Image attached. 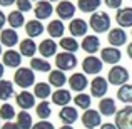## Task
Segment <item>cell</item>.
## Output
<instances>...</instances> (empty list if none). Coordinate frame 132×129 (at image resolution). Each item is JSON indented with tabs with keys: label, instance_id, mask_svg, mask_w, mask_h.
<instances>
[{
	"label": "cell",
	"instance_id": "60d3db41",
	"mask_svg": "<svg viewBox=\"0 0 132 129\" xmlns=\"http://www.w3.org/2000/svg\"><path fill=\"white\" fill-rule=\"evenodd\" d=\"M104 3L107 5V9H122V0H104Z\"/></svg>",
	"mask_w": 132,
	"mask_h": 129
},
{
	"label": "cell",
	"instance_id": "3957f363",
	"mask_svg": "<svg viewBox=\"0 0 132 129\" xmlns=\"http://www.w3.org/2000/svg\"><path fill=\"white\" fill-rule=\"evenodd\" d=\"M13 82L22 89H29L30 86H35V72L29 67H19L13 74Z\"/></svg>",
	"mask_w": 132,
	"mask_h": 129
},
{
	"label": "cell",
	"instance_id": "f5cc1de1",
	"mask_svg": "<svg viewBox=\"0 0 132 129\" xmlns=\"http://www.w3.org/2000/svg\"><path fill=\"white\" fill-rule=\"evenodd\" d=\"M130 34H132V30H130Z\"/></svg>",
	"mask_w": 132,
	"mask_h": 129
},
{
	"label": "cell",
	"instance_id": "8992f818",
	"mask_svg": "<svg viewBox=\"0 0 132 129\" xmlns=\"http://www.w3.org/2000/svg\"><path fill=\"white\" fill-rule=\"evenodd\" d=\"M117 129H132V106H124L116 114V123Z\"/></svg>",
	"mask_w": 132,
	"mask_h": 129
},
{
	"label": "cell",
	"instance_id": "52a82bcc",
	"mask_svg": "<svg viewBox=\"0 0 132 129\" xmlns=\"http://www.w3.org/2000/svg\"><path fill=\"white\" fill-rule=\"evenodd\" d=\"M107 90H109V82H107L105 77L97 75V77L92 79V82H90V96L92 97L102 99V97H105Z\"/></svg>",
	"mask_w": 132,
	"mask_h": 129
},
{
	"label": "cell",
	"instance_id": "6da1fadb",
	"mask_svg": "<svg viewBox=\"0 0 132 129\" xmlns=\"http://www.w3.org/2000/svg\"><path fill=\"white\" fill-rule=\"evenodd\" d=\"M89 27L95 34H104L110 30V17L107 12H94L89 19Z\"/></svg>",
	"mask_w": 132,
	"mask_h": 129
},
{
	"label": "cell",
	"instance_id": "f35d334b",
	"mask_svg": "<svg viewBox=\"0 0 132 129\" xmlns=\"http://www.w3.org/2000/svg\"><path fill=\"white\" fill-rule=\"evenodd\" d=\"M15 5H17V10H20L22 13L34 10V9H32V0H17Z\"/></svg>",
	"mask_w": 132,
	"mask_h": 129
},
{
	"label": "cell",
	"instance_id": "9c48e42d",
	"mask_svg": "<svg viewBox=\"0 0 132 129\" xmlns=\"http://www.w3.org/2000/svg\"><path fill=\"white\" fill-rule=\"evenodd\" d=\"M75 5L70 2V0H60V2L57 3V9H55V13H57V17L60 20H72L75 19Z\"/></svg>",
	"mask_w": 132,
	"mask_h": 129
},
{
	"label": "cell",
	"instance_id": "f1b7e54d",
	"mask_svg": "<svg viewBox=\"0 0 132 129\" xmlns=\"http://www.w3.org/2000/svg\"><path fill=\"white\" fill-rule=\"evenodd\" d=\"M34 96L40 101H45L47 97H52V86L48 82H37L34 86Z\"/></svg>",
	"mask_w": 132,
	"mask_h": 129
},
{
	"label": "cell",
	"instance_id": "d4e9b609",
	"mask_svg": "<svg viewBox=\"0 0 132 129\" xmlns=\"http://www.w3.org/2000/svg\"><path fill=\"white\" fill-rule=\"evenodd\" d=\"M44 30H45L44 24L40 22V20H37V19H32V20H29V22L25 24V34H27V37H30V39L40 37L44 34Z\"/></svg>",
	"mask_w": 132,
	"mask_h": 129
},
{
	"label": "cell",
	"instance_id": "ac0fdd59",
	"mask_svg": "<svg viewBox=\"0 0 132 129\" xmlns=\"http://www.w3.org/2000/svg\"><path fill=\"white\" fill-rule=\"evenodd\" d=\"M19 50H20V54H22V57H30V59H34V57H35V52H39V45L35 44V40H34V39L27 37V39L20 40Z\"/></svg>",
	"mask_w": 132,
	"mask_h": 129
},
{
	"label": "cell",
	"instance_id": "30bf717a",
	"mask_svg": "<svg viewBox=\"0 0 132 129\" xmlns=\"http://www.w3.org/2000/svg\"><path fill=\"white\" fill-rule=\"evenodd\" d=\"M100 59H102V62H105V64L117 65L120 62V59H122V54H120V50L117 47L109 45V47L100 49Z\"/></svg>",
	"mask_w": 132,
	"mask_h": 129
},
{
	"label": "cell",
	"instance_id": "681fc988",
	"mask_svg": "<svg viewBox=\"0 0 132 129\" xmlns=\"http://www.w3.org/2000/svg\"><path fill=\"white\" fill-rule=\"evenodd\" d=\"M0 55H3V52H2V44H0Z\"/></svg>",
	"mask_w": 132,
	"mask_h": 129
},
{
	"label": "cell",
	"instance_id": "d6986e66",
	"mask_svg": "<svg viewBox=\"0 0 132 129\" xmlns=\"http://www.w3.org/2000/svg\"><path fill=\"white\" fill-rule=\"evenodd\" d=\"M80 47L89 55H95V52L100 50V39L97 35H85L80 42Z\"/></svg>",
	"mask_w": 132,
	"mask_h": 129
},
{
	"label": "cell",
	"instance_id": "4fadbf2b",
	"mask_svg": "<svg viewBox=\"0 0 132 129\" xmlns=\"http://www.w3.org/2000/svg\"><path fill=\"white\" fill-rule=\"evenodd\" d=\"M107 40L112 47L119 49L120 45H126L127 44V34L122 27H116V29H110L109 30V35H107Z\"/></svg>",
	"mask_w": 132,
	"mask_h": 129
},
{
	"label": "cell",
	"instance_id": "ba28073f",
	"mask_svg": "<svg viewBox=\"0 0 132 129\" xmlns=\"http://www.w3.org/2000/svg\"><path fill=\"white\" fill-rule=\"evenodd\" d=\"M82 124L85 129H95L102 126V114L97 109H87L82 114Z\"/></svg>",
	"mask_w": 132,
	"mask_h": 129
},
{
	"label": "cell",
	"instance_id": "8d00e7d4",
	"mask_svg": "<svg viewBox=\"0 0 132 129\" xmlns=\"http://www.w3.org/2000/svg\"><path fill=\"white\" fill-rule=\"evenodd\" d=\"M35 112H37V116L40 117V121H47L48 117H50V114H52L50 102H47V101H40V102L35 106Z\"/></svg>",
	"mask_w": 132,
	"mask_h": 129
},
{
	"label": "cell",
	"instance_id": "74e56055",
	"mask_svg": "<svg viewBox=\"0 0 132 129\" xmlns=\"http://www.w3.org/2000/svg\"><path fill=\"white\" fill-rule=\"evenodd\" d=\"M13 117H17V112L15 109H13L12 104H2L0 106V119H3L5 123H9V121H12Z\"/></svg>",
	"mask_w": 132,
	"mask_h": 129
},
{
	"label": "cell",
	"instance_id": "cb8c5ba5",
	"mask_svg": "<svg viewBox=\"0 0 132 129\" xmlns=\"http://www.w3.org/2000/svg\"><path fill=\"white\" fill-rule=\"evenodd\" d=\"M64 32H65V25H64V22H62L60 19H54V20H50L48 22V25H47V34L52 37V39H59V37H64Z\"/></svg>",
	"mask_w": 132,
	"mask_h": 129
},
{
	"label": "cell",
	"instance_id": "5b68a950",
	"mask_svg": "<svg viewBox=\"0 0 132 129\" xmlns=\"http://www.w3.org/2000/svg\"><path fill=\"white\" fill-rule=\"evenodd\" d=\"M104 67L102 59L95 57V55H87V57L82 60V69H84L85 75H99L100 71Z\"/></svg>",
	"mask_w": 132,
	"mask_h": 129
},
{
	"label": "cell",
	"instance_id": "bcb514c9",
	"mask_svg": "<svg viewBox=\"0 0 132 129\" xmlns=\"http://www.w3.org/2000/svg\"><path fill=\"white\" fill-rule=\"evenodd\" d=\"M127 55H129V59L132 60V42L127 44Z\"/></svg>",
	"mask_w": 132,
	"mask_h": 129
},
{
	"label": "cell",
	"instance_id": "4dcf8cb0",
	"mask_svg": "<svg viewBox=\"0 0 132 129\" xmlns=\"http://www.w3.org/2000/svg\"><path fill=\"white\" fill-rule=\"evenodd\" d=\"M59 45H60V49L64 52H70V54H75L79 50V47H80V44L77 42L75 37H62Z\"/></svg>",
	"mask_w": 132,
	"mask_h": 129
},
{
	"label": "cell",
	"instance_id": "603a6c76",
	"mask_svg": "<svg viewBox=\"0 0 132 129\" xmlns=\"http://www.w3.org/2000/svg\"><path fill=\"white\" fill-rule=\"evenodd\" d=\"M116 22L119 24V27H122V29L132 27V7H124V9L117 10Z\"/></svg>",
	"mask_w": 132,
	"mask_h": 129
},
{
	"label": "cell",
	"instance_id": "c3c4849f",
	"mask_svg": "<svg viewBox=\"0 0 132 129\" xmlns=\"http://www.w3.org/2000/svg\"><path fill=\"white\" fill-rule=\"evenodd\" d=\"M59 129H74L72 126H67V124H62V127H59Z\"/></svg>",
	"mask_w": 132,
	"mask_h": 129
},
{
	"label": "cell",
	"instance_id": "83f0119b",
	"mask_svg": "<svg viewBox=\"0 0 132 129\" xmlns=\"http://www.w3.org/2000/svg\"><path fill=\"white\" fill-rule=\"evenodd\" d=\"M7 24L10 25V29H20V27L25 25V17L20 10H12V12L7 15Z\"/></svg>",
	"mask_w": 132,
	"mask_h": 129
},
{
	"label": "cell",
	"instance_id": "db71d44e",
	"mask_svg": "<svg viewBox=\"0 0 132 129\" xmlns=\"http://www.w3.org/2000/svg\"><path fill=\"white\" fill-rule=\"evenodd\" d=\"M0 127H2V126H0Z\"/></svg>",
	"mask_w": 132,
	"mask_h": 129
},
{
	"label": "cell",
	"instance_id": "5bb4252c",
	"mask_svg": "<svg viewBox=\"0 0 132 129\" xmlns=\"http://www.w3.org/2000/svg\"><path fill=\"white\" fill-rule=\"evenodd\" d=\"M2 64L5 65V67L19 69L20 64H22V54H20L19 50H12V49H9V50H5L3 55H2Z\"/></svg>",
	"mask_w": 132,
	"mask_h": 129
},
{
	"label": "cell",
	"instance_id": "ffe728a7",
	"mask_svg": "<svg viewBox=\"0 0 132 129\" xmlns=\"http://www.w3.org/2000/svg\"><path fill=\"white\" fill-rule=\"evenodd\" d=\"M0 44L9 47V49H12V47H15L17 44H20L17 30L15 29H3L2 32H0Z\"/></svg>",
	"mask_w": 132,
	"mask_h": 129
},
{
	"label": "cell",
	"instance_id": "277c9868",
	"mask_svg": "<svg viewBox=\"0 0 132 129\" xmlns=\"http://www.w3.org/2000/svg\"><path fill=\"white\" fill-rule=\"evenodd\" d=\"M79 64L77 57H75V54H70V52H59L57 55H55V67L59 69V71H74L75 65Z\"/></svg>",
	"mask_w": 132,
	"mask_h": 129
},
{
	"label": "cell",
	"instance_id": "484cf974",
	"mask_svg": "<svg viewBox=\"0 0 132 129\" xmlns=\"http://www.w3.org/2000/svg\"><path fill=\"white\" fill-rule=\"evenodd\" d=\"M70 101H72V94H70V90H67V89H57L52 94V102H54L55 106L65 107V106H69Z\"/></svg>",
	"mask_w": 132,
	"mask_h": 129
},
{
	"label": "cell",
	"instance_id": "e0dca14e",
	"mask_svg": "<svg viewBox=\"0 0 132 129\" xmlns=\"http://www.w3.org/2000/svg\"><path fill=\"white\" fill-rule=\"evenodd\" d=\"M59 119H60L64 124H67V126H72V124L79 119L77 107H72V106L60 107V111H59Z\"/></svg>",
	"mask_w": 132,
	"mask_h": 129
},
{
	"label": "cell",
	"instance_id": "7402d4cb",
	"mask_svg": "<svg viewBox=\"0 0 132 129\" xmlns=\"http://www.w3.org/2000/svg\"><path fill=\"white\" fill-rule=\"evenodd\" d=\"M99 112L102 116L109 117V116H116L117 114V106H116V101L112 97H102L99 101Z\"/></svg>",
	"mask_w": 132,
	"mask_h": 129
},
{
	"label": "cell",
	"instance_id": "2e32d148",
	"mask_svg": "<svg viewBox=\"0 0 132 129\" xmlns=\"http://www.w3.org/2000/svg\"><path fill=\"white\" fill-rule=\"evenodd\" d=\"M89 30V24L84 19H72L69 24V32L72 37H85Z\"/></svg>",
	"mask_w": 132,
	"mask_h": 129
},
{
	"label": "cell",
	"instance_id": "44dd1931",
	"mask_svg": "<svg viewBox=\"0 0 132 129\" xmlns=\"http://www.w3.org/2000/svg\"><path fill=\"white\" fill-rule=\"evenodd\" d=\"M57 42L54 39H44L42 42L39 44V52L44 59H48V57H54L57 55Z\"/></svg>",
	"mask_w": 132,
	"mask_h": 129
},
{
	"label": "cell",
	"instance_id": "8fae6325",
	"mask_svg": "<svg viewBox=\"0 0 132 129\" xmlns=\"http://www.w3.org/2000/svg\"><path fill=\"white\" fill-rule=\"evenodd\" d=\"M35 99L37 97L34 96V92H29V90H20L19 94L15 96V102L19 104V107L22 111H29L32 107H35Z\"/></svg>",
	"mask_w": 132,
	"mask_h": 129
},
{
	"label": "cell",
	"instance_id": "1f68e13d",
	"mask_svg": "<svg viewBox=\"0 0 132 129\" xmlns=\"http://www.w3.org/2000/svg\"><path fill=\"white\" fill-rule=\"evenodd\" d=\"M15 124H17V127H19V129H32L35 123H34L32 116H30L27 111H20V112L17 114Z\"/></svg>",
	"mask_w": 132,
	"mask_h": 129
},
{
	"label": "cell",
	"instance_id": "7c38bea8",
	"mask_svg": "<svg viewBox=\"0 0 132 129\" xmlns=\"http://www.w3.org/2000/svg\"><path fill=\"white\" fill-rule=\"evenodd\" d=\"M89 84V79L85 77L84 72H74V74L69 77V87H70V90H77L79 94L82 92V90L87 89Z\"/></svg>",
	"mask_w": 132,
	"mask_h": 129
},
{
	"label": "cell",
	"instance_id": "f546056e",
	"mask_svg": "<svg viewBox=\"0 0 132 129\" xmlns=\"http://www.w3.org/2000/svg\"><path fill=\"white\" fill-rule=\"evenodd\" d=\"M30 69L34 72H50L52 71V64L47 59H40V57H34L30 59Z\"/></svg>",
	"mask_w": 132,
	"mask_h": 129
},
{
	"label": "cell",
	"instance_id": "f907efd6",
	"mask_svg": "<svg viewBox=\"0 0 132 129\" xmlns=\"http://www.w3.org/2000/svg\"><path fill=\"white\" fill-rule=\"evenodd\" d=\"M48 2H50V3H52V2H60V0H48Z\"/></svg>",
	"mask_w": 132,
	"mask_h": 129
},
{
	"label": "cell",
	"instance_id": "7dc6e473",
	"mask_svg": "<svg viewBox=\"0 0 132 129\" xmlns=\"http://www.w3.org/2000/svg\"><path fill=\"white\" fill-rule=\"evenodd\" d=\"M3 72H5V65H3V64H0V79L3 77Z\"/></svg>",
	"mask_w": 132,
	"mask_h": 129
},
{
	"label": "cell",
	"instance_id": "7bdbcfd3",
	"mask_svg": "<svg viewBox=\"0 0 132 129\" xmlns=\"http://www.w3.org/2000/svg\"><path fill=\"white\" fill-rule=\"evenodd\" d=\"M0 129H19V127H17V124H13L12 121H9V123H5Z\"/></svg>",
	"mask_w": 132,
	"mask_h": 129
},
{
	"label": "cell",
	"instance_id": "b9f144b4",
	"mask_svg": "<svg viewBox=\"0 0 132 129\" xmlns=\"http://www.w3.org/2000/svg\"><path fill=\"white\" fill-rule=\"evenodd\" d=\"M7 24V15L3 13V10H0V32L3 30V25Z\"/></svg>",
	"mask_w": 132,
	"mask_h": 129
},
{
	"label": "cell",
	"instance_id": "e575fe53",
	"mask_svg": "<svg viewBox=\"0 0 132 129\" xmlns=\"http://www.w3.org/2000/svg\"><path fill=\"white\" fill-rule=\"evenodd\" d=\"M74 104H75L77 109L87 111V109H90V104H92V96H90V94H85V92H80L74 97Z\"/></svg>",
	"mask_w": 132,
	"mask_h": 129
},
{
	"label": "cell",
	"instance_id": "7a4b0ae2",
	"mask_svg": "<svg viewBox=\"0 0 132 129\" xmlns=\"http://www.w3.org/2000/svg\"><path fill=\"white\" fill-rule=\"evenodd\" d=\"M129 71H127L124 65H112L109 71V74H107V82L112 86H126L129 84Z\"/></svg>",
	"mask_w": 132,
	"mask_h": 129
},
{
	"label": "cell",
	"instance_id": "f6af8a7d",
	"mask_svg": "<svg viewBox=\"0 0 132 129\" xmlns=\"http://www.w3.org/2000/svg\"><path fill=\"white\" fill-rule=\"evenodd\" d=\"M17 0H0V7H10L12 3H15Z\"/></svg>",
	"mask_w": 132,
	"mask_h": 129
},
{
	"label": "cell",
	"instance_id": "816d5d0a",
	"mask_svg": "<svg viewBox=\"0 0 132 129\" xmlns=\"http://www.w3.org/2000/svg\"><path fill=\"white\" fill-rule=\"evenodd\" d=\"M32 2H40V0H32Z\"/></svg>",
	"mask_w": 132,
	"mask_h": 129
},
{
	"label": "cell",
	"instance_id": "ee69618b",
	"mask_svg": "<svg viewBox=\"0 0 132 129\" xmlns=\"http://www.w3.org/2000/svg\"><path fill=\"white\" fill-rule=\"evenodd\" d=\"M100 129H117V126L114 123H104L102 126H100Z\"/></svg>",
	"mask_w": 132,
	"mask_h": 129
},
{
	"label": "cell",
	"instance_id": "836d02e7",
	"mask_svg": "<svg viewBox=\"0 0 132 129\" xmlns=\"http://www.w3.org/2000/svg\"><path fill=\"white\" fill-rule=\"evenodd\" d=\"M117 99L124 104H132V84H126V86H120L117 89Z\"/></svg>",
	"mask_w": 132,
	"mask_h": 129
},
{
	"label": "cell",
	"instance_id": "d590c367",
	"mask_svg": "<svg viewBox=\"0 0 132 129\" xmlns=\"http://www.w3.org/2000/svg\"><path fill=\"white\" fill-rule=\"evenodd\" d=\"M13 96V82L0 79V101H9Z\"/></svg>",
	"mask_w": 132,
	"mask_h": 129
},
{
	"label": "cell",
	"instance_id": "9a60e30c",
	"mask_svg": "<svg viewBox=\"0 0 132 129\" xmlns=\"http://www.w3.org/2000/svg\"><path fill=\"white\" fill-rule=\"evenodd\" d=\"M34 13H35V19L42 22L45 19H50V15L54 13V7H52V3L48 0H40L34 7Z\"/></svg>",
	"mask_w": 132,
	"mask_h": 129
},
{
	"label": "cell",
	"instance_id": "d6a6232c",
	"mask_svg": "<svg viewBox=\"0 0 132 129\" xmlns=\"http://www.w3.org/2000/svg\"><path fill=\"white\" fill-rule=\"evenodd\" d=\"M104 0H77V7L80 9V12L85 13H94L100 7Z\"/></svg>",
	"mask_w": 132,
	"mask_h": 129
},
{
	"label": "cell",
	"instance_id": "4316f807",
	"mask_svg": "<svg viewBox=\"0 0 132 129\" xmlns=\"http://www.w3.org/2000/svg\"><path fill=\"white\" fill-rule=\"evenodd\" d=\"M67 82V75H65L64 71H59V69H55V71H50L48 72V84L52 87H57V89H62V86Z\"/></svg>",
	"mask_w": 132,
	"mask_h": 129
},
{
	"label": "cell",
	"instance_id": "ab89813d",
	"mask_svg": "<svg viewBox=\"0 0 132 129\" xmlns=\"http://www.w3.org/2000/svg\"><path fill=\"white\" fill-rule=\"evenodd\" d=\"M32 129H55V126L50 123V121H39V123L34 124Z\"/></svg>",
	"mask_w": 132,
	"mask_h": 129
}]
</instances>
